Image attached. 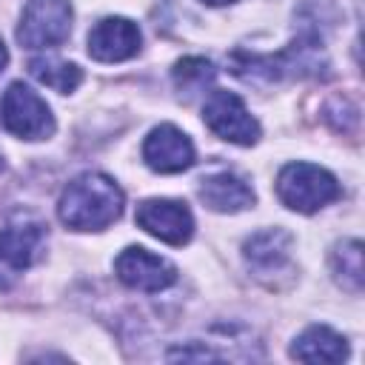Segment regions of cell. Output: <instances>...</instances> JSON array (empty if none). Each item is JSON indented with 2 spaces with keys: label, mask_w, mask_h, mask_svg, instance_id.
<instances>
[{
  "label": "cell",
  "mask_w": 365,
  "mask_h": 365,
  "mask_svg": "<svg viewBox=\"0 0 365 365\" xmlns=\"http://www.w3.org/2000/svg\"><path fill=\"white\" fill-rule=\"evenodd\" d=\"M123 202H125L123 188L111 177L88 171L74 177L63 188L57 214L63 225L74 231H100L108 228L123 214Z\"/></svg>",
  "instance_id": "1"
},
{
  "label": "cell",
  "mask_w": 365,
  "mask_h": 365,
  "mask_svg": "<svg viewBox=\"0 0 365 365\" xmlns=\"http://www.w3.org/2000/svg\"><path fill=\"white\" fill-rule=\"evenodd\" d=\"M342 188L336 177L314 163H288L277 177V197L282 205L299 214H314L339 200Z\"/></svg>",
  "instance_id": "2"
},
{
  "label": "cell",
  "mask_w": 365,
  "mask_h": 365,
  "mask_svg": "<svg viewBox=\"0 0 365 365\" xmlns=\"http://www.w3.org/2000/svg\"><path fill=\"white\" fill-rule=\"evenodd\" d=\"M0 123L9 134L23 140H43L54 131V117L46 100L23 83H11L0 100Z\"/></svg>",
  "instance_id": "3"
},
{
  "label": "cell",
  "mask_w": 365,
  "mask_h": 365,
  "mask_svg": "<svg viewBox=\"0 0 365 365\" xmlns=\"http://www.w3.org/2000/svg\"><path fill=\"white\" fill-rule=\"evenodd\" d=\"M71 31V3L68 0H26L17 40L26 48L60 46Z\"/></svg>",
  "instance_id": "4"
},
{
  "label": "cell",
  "mask_w": 365,
  "mask_h": 365,
  "mask_svg": "<svg viewBox=\"0 0 365 365\" xmlns=\"http://www.w3.org/2000/svg\"><path fill=\"white\" fill-rule=\"evenodd\" d=\"M46 225L29 217L11 220L0 228V288H9L14 274L26 271L43 251Z\"/></svg>",
  "instance_id": "5"
},
{
  "label": "cell",
  "mask_w": 365,
  "mask_h": 365,
  "mask_svg": "<svg viewBox=\"0 0 365 365\" xmlns=\"http://www.w3.org/2000/svg\"><path fill=\"white\" fill-rule=\"evenodd\" d=\"M202 120L217 137L228 143L254 145L259 140V123L251 117V111L234 91H222V88L211 91L202 106Z\"/></svg>",
  "instance_id": "6"
},
{
  "label": "cell",
  "mask_w": 365,
  "mask_h": 365,
  "mask_svg": "<svg viewBox=\"0 0 365 365\" xmlns=\"http://www.w3.org/2000/svg\"><path fill=\"white\" fill-rule=\"evenodd\" d=\"M114 271L123 285L145 294L163 291L177 279V268L143 245H128L125 251H120V257L114 259Z\"/></svg>",
  "instance_id": "7"
},
{
  "label": "cell",
  "mask_w": 365,
  "mask_h": 365,
  "mask_svg": "<svg viewBox=\"0 0 365 365\" xmlns=\"http://www.w3.org/2000/svg\"><path fill=\"white\" fill-rule=\"evenodd\" d=\"M137 225L168 245H185L194 234V217L185 202L177 200H145L134 214Z\"/></svg>",
  "instance_id": "8"
},
{
  "label": "cell",
  "mask_w": 365,
  "mask_h": 365,
  "mask_svg": "<svg viewBox=\"0 0 365 365\" xmlns=\"http://www.w3.org/2000/svg\"><path fill=\"white\" fill-rule=\"evenodd\" d=\"M143 160L160 174H177L194 165V143L177 125L163 123L148 131L143 143Z\"/></svg>",
  "instance_id": "9"
},
{
  "label": "cell",
  "mask_w": 365,
  "mask_h": 365,
  "mask_svg": "<svg viewBox=\"0 0 365 365\" xmlns=\"http://www.w3.org/2000/svg\"><path fill=\"white\" fill-rule=\"evenodd\" d=\"M143 34L128 17H103L88 31V54L100 63H120L140 51Z\"/></svg>",
  "instance_id": "10"
},
{
  "label": "cell",
  "mask_w": 365,
  "mask_h": 365,
  "mask_svg": "<svg viewBox=\"0 0 365 365\" xmlns=\"http://www.w3.org/2000/svg\"><path fill=\"white\" fill-rule=\"evenodd\" d=\"M200 200L211 208V211H222V214H234L242 211L248 205H254V191L245 180H240L231 171H220L202 180L200 185Z\"/></svg>",
  "instance_id": "11"
},
{
  "label": "cell",
  "mask_w": 365,
  "mask_h": 365,
  "mask_svg": "<svg viewBox=\"0 0 365 365\" xmlns=\"http://www.w3.org/2000/svg\"><path fill=\"white\" fill-rule=\"evenodd\" d=\"M245 259L259 277L279 274L291 259V234L282 228H268V231L254 234L245 242Z\"/></svg>",
  "instance_id": "12"
},
{
  "label": "cell",
  "mask_w": 365,
  "mask_h": 365,
  "mask_svg": "<svg viewBox=\"0 0 365 365\" xmlns=\"http://www.w3.org/2000/svg\"><path fill=\"white\" fill-rule=\"evenodd\" d=\"M291 356L302 362H342L348 356V342L328 325H311L294 339Z\"/></svg>",
  "instance_id": "13"
},
{
  "label": "cell",
  "mask_w": 365,
  "mask_h": 365,
  "mask_svg": "<svg viewBox=\"0 0 365 365\" xmlns=\"http://www.w3.org/2000/svg\"><path fill=\"white\" fill-rule=\"evenodd\" d=\"M29 71H31L34 80H40L43 86H48L60 94H68L83 83L80 66L66 63V60H54V57H34L29 63Z\"/></svg>",
  "instance_id": "14"
},
{
  "label": "cell",
  "mask_w": 365,
  "mask_h": 365,
  "mask_svg": "<svg viewBox=\"0 0 365 365\" xmlns=\"http://www.w3.org/2000/svg\"><path fill=\"white\" fill-rule=\"evenodd\" d=\"M334 274L348 291H362V242L345 240L334 248Z\"/></svg>",
  "instance_id": "15"
},
{
  "label": "cell",
  "mask_w": 365,
  "mask_h": 365,
  "mask_svg": "<svg viewBox=\"0 0 365 365\" xmlns=\"http://www.w3.org/2000/svg\"><path fill=\"white\" fill-rule=\"evenodd\" d=\"M214 77H217V71H214V66L205 57H185V60H180L174 66V83L185 94L202 91L205 86L214 83Z\"/></svg>",
  "instance_id": "16"
},
{
  "label": "cell",
  "mask_w": 365,
  "mask_h": 365,
  "mask_svg": "<svg viewBox=\"0 0 365 365\" xmlns=\"http://www.w3.org/2000/svg\"><path fill=\"white\" fill-rule=\"evenodd\" d=\"M6 63H9V51H6V46H3V40H0V71L6 68Z\"/></svg>",
  "instance_id": "17"
},
{
  "label": "cell",
  "mask_w": 365,
  "mask_h": 365,
  "mask_svg": "<svg viewBox=\"0 0 365 365\" xmlns=\"http://www.w3.org/2000/svg\"><path fill=\"white\" fill-rule=\"evenodd\" d=\"M202 3H208V6H225V3H234V0H202Z\"/></svg>",
  "instance_id": "18"
},
{
  "label": "cell",
  "mask_w": 365,
  "mask_h": 365,
  "mask_svg": "<svg viewBox=\"0 0 365 365\" xmlns=\"http://www.w3.org/2000/svg\"><path fill=\"white\" fill-rule=\"evenodd\" d=\"M0 168H3V157H0Z\"/></svg>",
  "instance_id": "19"
}]
</instances>
